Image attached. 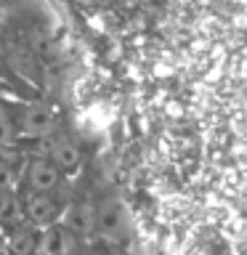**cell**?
<instances>
[{"instance_id": "6da1fadb", "label": "cell", "mask_w": 247, "mask_h": 255, "mask_svg": "<svg viewBox=\"0 0 247 255\" xmlns=\"http://www.w3.org/2000/svg\"><path fill=\"white\" fill-rule=\"evenodd\" d=\"M27 181H29L32 194H51V191H56L61 186V170L51 159L35 157L27 165Z\"/></svg>"}, {"instance_id": "7a4b0ae2", "label": "cell", "mask_w": 247, "mask_h": 255, "mask_svg": "<svg viewBox=\"0 0 247 255\" xmlns=\"http://www.w3.org/2000/svg\"><path fill=\"white\" fill-rule=\"evenodd\" d=\"M56 117L48 104H29L21 115V133L29 138H45L53 133Z\"/></svg>"}, {"instance_id": "3957f363", "label": "cell", "mask_w": 247, "mask_h": 255, "mask_svg": "<svg viewBox=\"0 0 247 255\" xmlns=\"http://www.w3.org/2000/svg\"><path fill=\"white\" fill-rule=\"evenodd\" d=\"M59 215H61V207L51 194H29L27 205H24V218L40 229L53 226L59 221Z\"/></svg>"}, {"instance_id": "277c9868", "label": "cell", "mask_w": 247, "mask_h": 255, "mask_svg": "<svg viewBox=\"0 0 247 255\" xmlns=\"http://www.w3.org/2000/svg\"><path fill=\"white\" fill-rule=\"evenodd\" d=\"M96 229L104 239L109 242H120L125 234V215L120 210V205L115 202H104L101 207H96Z\"/></svg>"}, {"instance_id": "5b68a950", "label": "cell", "mask_w": 247, "mask_h": 255, "mask_svg": "<svg viewBox=\"0 0 247 255\" xmlns=\"http://www.w3.org/2000/svg\"><path fill=\"white\" fill-rule=\"evenodd\" d=\"M64 221L61 226H67L75 237H88L96 229V207L88 202H72L67 213H61Z\"/></svg>"}, {"instance_id": "8992f818", "label": "cell", "mask_w": 247, "mask_h": 255, "mask_svg": "<svg viewBox=\"0 0 247 255\" xmlns=\"http://www.w3.org/2000/svg\"><path fill=\"white\" fill-rule=\"evenodd\" d=\"M80 237H75L67 226H61V223H53L51 229H48L45 234V247L51 255H77L80 250Z\"/></svg>"}, {"instance_id": "52a82bcc", "label": "cell", "mask_w": 247, "mask_h": 255, "mask_svg": "<svg viewBox=\"0 0 247 255\" xmlns=\"http://www.w3.org/2000/svg\"><path fill=\"white\" fill-rule=\"evenodd\" d=\"M24 223V205L19 202V197L13 194V189L0 191V226L8 231L21 229Z\"/></svg>"}, {"instance_id": "ba28073f", "label": "cell", "mask_w": 247, "mask_h": 255, "mask_svg": "<svg viewBox=\"0 0 247 255\" xmlns=\"http://www.w3.org/2000/svg\"><path fill=\"white\" fill-rule=\"evenodd\" d=\"M51 162L59 167V170H77L80 165V149L77 143H72L69 138H53L51 143Z\"/></svg>"}, {"instance_id": "9c48e42d", "label": "cell", "mask_w": 247, "mask_h": 255, "mask_svg": "<svg viewBox=\"0 0 247 255\" xmlns=\"http://www.w3.org/2000/svg\"><path fill=\"white\" fill-rule=\"evenodd\" d=\"M5 250L8 255H35L40 250V239L35 234V229H16L11 239H8V245H5Z\"/></svg>"}, {"instance_id": "30bf717a", "label": "cell", "mask_w": 247, "mask_h": 255, "mask_svg": "<svg viewBox=\"0 0 247 255\" xmlns=\"http://www.w3.org/2000/svg\"><path fill=\"white\" fill-rule=\"evenodd\" d=\"M8 61H11V67L19 72L21 77H35L37 75V61H35V53L29 51V48H13L11 53H8Z\"/></svg>"}, {"instance_id": "8fae6325", "label": "cell", "mask_w": 247, "mask_h": 255, "mask_svg": "<svg viewBox=\"0 0 247 255\" xmlns=\"http://www.w3.org/2000/svg\"><path fill=\"white\" fill-rule=\"evenodd\" d=\"M13 135H16V128L11 123V117L0 120V143H3V146H13Z\"/></svg>"}, {"instance_id": "7c38bea8", "label": "cell", "mask_w": 247, "mask_h": 255, "mask_svg": "<svg viewBox=\"0 0 247 255\" xmlns=\"http://www.w3.org/2000/svg\"><path fill=\"white\" fill-rule=\"evenodd\" d=\"M16 162H19V151L0 143V167H16Z\"/></svg>"}, {"instance_id": "4fadbf2b", "label": "cell", "mask_w": 247, "mask_h": 255, "mask_svg": "<svg viewBox=\"0 0 247 255\" xmlns=\"http://www.w3.org/2000/svg\"><path fill=\"white\" fill-rule=\"evenodd\" d=\"M13 186V167H0V191H8Z\"/></svg>"}, {"instance_id": "5bb4252c", "label": "cell", "mask_w": 247, "mask_h": 255, "mask_svg": "<svg viewBox=\"0 0 247 255\" xmlns=\"http://www.w3.org/2000/svg\"><path fill=\"white\" fill-rule=\"evenodd\" d=\"M0 120H8V107L0 101Z\"/></svg>"}, {"instance_id": "9a60e30c", "label": "cell", "mask_w": 247, "mask_h": 255, "mask_svg": "<svg viewBox=\"0 0 247 255\" xmlns=\"http://www.w3.org/2000/svg\"><path fill=\"white\" fill-rule=\"evenodd\" d=\"M5 61V51H3V45H0V64Z\"/></svg>"}]
</instances>
